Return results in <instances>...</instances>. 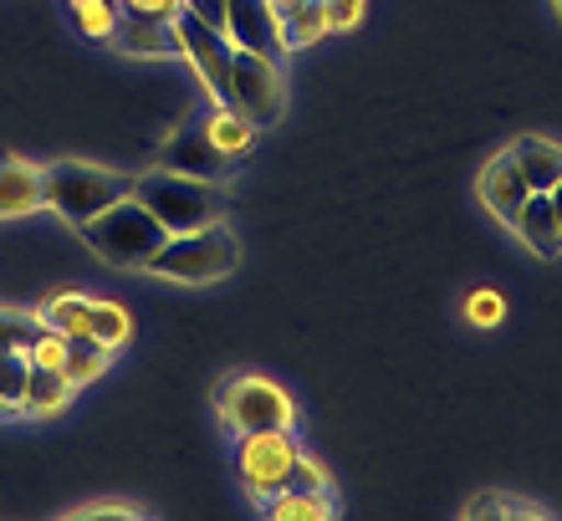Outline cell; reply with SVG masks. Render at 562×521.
Masks as SVG:
<instances>
[{"instance_id": "cell-26", "label": "cell", "mask_w": 562, "mask_h": 521, "mask_svg": "<svg viewBox=\"0 0 562 521\" xmlns=\"http://www.w3.org/2000/svg\"><path fill=\"white\" fill-rule=\"evenodd\" d=\"M26 369H31L26 348H0V409H5V415H15V404H21Z\"/></svg>"}, {"instance_id": "cell-7", "label": "cell", "mask_w": 562, "mask_h": 521, "mask_svg": "<svg viewBox=\"0 0 562 521\" xmlns=\"http://www.w3.org/2000/svg\"><path fill=\"white\" fill-rule=\"evenodd\" d=\"M296 455H302V440H296V430H251V434H236V476H240V491L251 496L256 507H261V501H271L277 491H286Z\"/></svg>"}, {"instance_id": "cell-4", "label": "cell", "mask_w": 562, "mask_h": 521, "mask_svg": "<svg viewBox=\"0 0 562 521\" xmlns=\"http://www.w3.org/2000/svg\"><path fill=\"white\" fill-rule=\"evenodd\" d=\"M215 415L231 434L251 430H296V399L267 373H231L215 388Z\"/></svg>"}, {"instance_id": "cell-19", "label": "cell", "mask_w": 562, "mask_h": 521, "mask_svg": "<svg viewBox=\"0 0 562 521\" xmlns=\"http://www.w3.org/2000/svg\"><path fill=\"white\" fill-rule=\"evenodd\" d=\"M36 322H42V328H57L67 343H82L92 328V292H57V297H46Z\"/></svg>"}, {"instance_id": "cell-25", "label": "cell", "mask_w": 562, "mask_h": 521, "mask_svg": "<svg viewBox=\"0 0 562 521\" xmlns=\"http://www.w3.org/2000/svg\"><path fill=\"white\" fill-rule=\"evenodd\" d=\"M460 317L471 322V328L491 332L506 322V297L496 292V286H475V292H465V302H460Z\"/></svg>"}, {"instance_id": "cell-18", "label": "cell", "mask_w": 562, "mask_h": 521, "mask_svg": "<svg viewBox=\"0 0 562 521\" xmlns=\"http://www.w3.org/2000/svg\"><path fill=\"white\" fill-rule=\"evenodd\" d=\"M261 517L271 521H338V491H277L261 501Z\"/></svg>"}, {"instance_id": "cell-13", "label": "cell", "mask_w": 562, "mask_h": 521, "mask_svg": "<svg viewBox=\"0 0 562 521\" xmlns=\"http://www.w3.org/2000/svg\"><path fill=\"white\" fill-rule=\"evenodd\" d=\"M46 209V174L31 159H0V220H26Z\"/></svg>"}, {"instance_id": "cell-27", "label": "cell", "mask_w": 562, "mask_h": 521, "mask_svg": "<svg viewBox=\"0 0 562 521\" xmlns=\"http://www.w3.org/2000/svg\"><path fill=\"white\" fill-rule=\"evenodd\" d=\"M286 491H333V471H327L312 450H302L292 465V480H286Z\"/></svg>"}, {"instance_id": "cell-32", "label": "cell", "mask_w": 562, "mask_h": 521, "mask_svg": "<svg viewBox=\"0 0 562 521\" xmlns=\"http://www.w3.org/2000/svg\"><path fill=\"white\" fill-rule=\"evenodd\" d=\"M123 11L148 15V21H175L184 11V0H123Z\"/></svg>"}, {"instance_id": "cell-8", "label": "cell", "mask_w": 562, "mask_h": 521, "mask_svg": "<svg viewBox=\"0 0 562 521\" xmlns=\"http://www.w3.org/2000/svg\"><path fill=\"white\" fill-rule=\"evenodd\" d=\"M175 46H179V57L190 61L194 82L205 88L210 103H225L231 57H236V46L225 42V31L210 26V21H200V15H190V11H179L175 15Z\"/></svg>"}, {"instance_id": "cell-14", "label": "cell", "mask_w": 562, "mask_h": 521, "mask_svg": "<svg viewBox=\"0 0 562 521\" xmlns=\"http://www.w3.org/2000/svg\"><path fill=\"white\" fill-rule=\"evenodd\" d=\"M506 230H512L537 261H558L562 256V225H558V215H552L548 194H527L517 205V215L506 220Z\"/></svg>"}, {"instance_id": "cell-1", "label": "cell", "mask_w": 562, "mask_h": 521, "mask_svg": "<svg viewBox=\"0 0 562 521\" xmlns=\"http://www.w3.org/2000/svg\"><path fill=\"white\" fill-rule=\"evenodd\" d=\"M134 200L164 225V236H184V230L225 220V179L148 169V174H134Z\"/></svg>"}, {"instance_id": "cell-22", "label": "cell", "mask_w": 562, "mask_h": 521, "mask_svg": "<svg viewBox=\"0 0 562 521\" xmlns=\"http://www.w3.org/2000/svg\"><path fill=\"white\" fill-rule=\"evenodd\" d=\"M134 313L123 307V302H113V297H92V328H88V338L92 343H103V348H128L134 343Z\"/></svg>"}, {"instance_id": "cell-11", "label": "cell", "mask_w": 562, "mask_h": 521, "mask_svg": "<svg viewBox=\"0 0 562 521\" xmlns=\"http://www.w3.org/2000/svg\"><path fill=\"white\" fill-rule=\"evenodd\" d=\"M221 31H225V42L240 46V52H267V57H281L271 0H225Z\"/></svg>"}, {"instance_id": "cell-34", "label": "cell", "mask_w": 562, "mask_h": 521, "mask_svg": "<svg viewBox=\"0 0 562 521\" xmlns=\"http://www.w3.org/2000/svg\"><path fill=\"white\" fill-rule=\"evenodd\" d=\"M552 11H558V21H562V0H552Z\"/></svg>"}, {"instance_id": "cell-17", "label": "cell", "mask_w": 562, "mask_h": 521, "mask_svg": "<svg viewBox=\"0 0 562 521\" xmlns=\"http://www.w3.org/2000/svg\"><path fill=\"white\" fill-rule=\"evenodd\" d=\"M506 149H512V165H517V174L527 179L532 194H548L562 179V144H552V138L521 134L517 144H506Z\"/></svg>"}, {"instance_id": "cell-2", "label": "cell", "mask_w": 562, "mask_h": 521, "mask_svg": "<svg viewBox=\"0 0 562 521\" xmlns=\"http://www.w3.org/2000/svg\"><path fill=\"white\" fill-rule=\"evenodd\" d=\"M240 267V240L225 220L184 230V236H164V246L144 261L148 276L159 282H179V286H210L225 282Z\"/></svg>"}, {"instance_id": "cell-3", "label": "cell", "mask_w": 562, "mask_h": 521, "mask_svg": "<svg viewBox=\"0 0 562 521\" xmlns=\"http://www.w3.org/2000/svg\"><path fill=\"white\" fill-rule=\"evenodd\" d=\"M46 209L61 215L67 225H88L108 205H119L134 194V174L113 165H92V159H57L46 165Z\"/></svg>"}, {"instance_id": "cell-21", "label": "cell", "mask_w": 562, "mask_h": 521, "mask_svg": "<svg viewBox=\"0 0 562 521\" xmlns=\"http://www.w3.org/2000/svg\"><path fill=\"white\" fill-rule=\"evenodd\" d=\"M327 36V15H323V0H302L292 15H281L277 21V42L281 52H307Z\"/></svg>"}, {"instance_id": "cell-5", "label": "cell", "mask_w": 562, "mask_h": 521, "mask_svg": "<svg viewBox=\"0 0 562 521\" xmlns=\"http://www.w3.org/2000/svg\"><path fill=\"white\" fill-rule=\"evenodd\" d=\"M77 230H82V240L103 256L108 267H123V271H144V261L164 246V225L138 205L134 194L119 200V205H108L103 215H92V220L77 225Z\"/></svg>"}, {"instance_id": "cell-28", "label": "cell", "mask_w": 562, "mask_h": 521, "mask_svg": "<svg viewBox=\"0 0 562 521\" xmlns=\"http://www.w3.org/2000/svg\"><path fill=\"white\" fill-rule=\"evenodd\" d=\"M67 521H144L148 511L134 507V501H88V507L61 511Z\"/></svg>"}, {"instance_id": "cell-16", "label": "cell", "mask_w": 562, "mask_h": 521, "mask_svg": "<svg viewBox=\"0 0 562 521\" xmlns=\"http://www.w3.org/2000/svg\"><path fill=\"white\" fill-rule=\"evenodd\" d=\"M200 128H205V138L231 165H236V159H251L256 144H261V128H256L251 118H240L231 103H210L205 113H200Z\"/></svg>"}, {"instance_id": "cell-35", "label": "cell", "mask_w": 562, "mask_h": 521, "mask_svg": "<svg viewBox=\"0 0 562 521\" xmlns=\"http://www.w3.org/2000/svg\"><path fill=\"white\" fill-rule=\"evenodd\" d=\"M113 5H123V0H113Z\"/></svg>"}, {"instance_id": "cell-31", "label": "cell", "mask_w": 562, "mask_h": 521, "mask_svg": "<svg viewBox=\"0 0 562 521\" xmlns=\"http://www.w3.org/2000/svg\"><path fill=\"white\" fill-rule=\"evenodd\" d=\"M363 5H369V0H323L327 36H333V31H353L358 21H363Z\"/></svg>"}, {"instance_id": "cell-9", "label": "cell", "mask_w": 562, "mask_h": 521, "mask_svg": "<svg viewBox=\"0 0 562 521\" xmlns=\"http://www.w3.org/2000/svg\"><path fill=\"white\" fill-rule=\"evenodd\" d=\"M159 169H179V174H200V179H231V159L210 144L200 123H184L179 134L164 138Z\"/></svg>"}, {"instance_id": "cell-20", "label": "cell", "mask_w": 562, "mask_h": 521, "mask_svg": "<svg viewBox=\"0 0 562 521\" xmlns=\"http://www.w3.org/2000/svg\"><path fill=\"white\" fill-rule=\"evenodd\" d=\"M548 517H552L548 507L521 501V496H502V491H475L460 507V521H548Z\"/></svg>"}, {"instance_id": "cell-23", "label": "cell", "mask_w": 562, "mask_h": 521, "mask_svg": "<svg viewBox=\"0 0 562 521\" xmlns=\"http://www.w3.org/2000/svg\"><path fill=\"white\" fill-rule=\"evenodd\" d=\"M108 369H113V348L92 343V338H82V343L67 348V363H61V373H67L77 388H88V384H98V378H108Z\"/></svg>"}, {"instance_id": "cell-33", "label": "cell", "mask_w": 562, "mask_h": 521, "mask_svg": "<svg viewBox=\"0 0 562 521\" xmlns=\"http://www.w3.org/2000/svg\"><path fill=\"white\" fill-rule=\"evenodd\" d=\"M548 200H552V215H558V225H562V179H558V184H552V190H548Z\"/></svg>"}, {"instance_id": "cell-29", "label": "cell", "mask_w": 562, "mask_h": 521, "mask_svg": "<svg viewBox=\"0 0 562 521\" xmlns=\"http://www.w3.org/2000/svg\"><path fill=\"white\" fill-rule=\"evenodd\" d=\"M67 338H61L57 328H36V338H31V348H26V358L36 363V369H61L67 363Z\"/></svg>"}, {"instance_id": "cell-24", "label": "cell", "mask_w": 562, "mask_h": 521, "mask_svg": "<svg viewBox=\"0 0 562 521\" xmlns=\"http://www.w3.org/2000/svg\"><path fill=\"white\" fill-rule=\"evenodd\" d=\"M67 11H72V26L88 42H113V26H119L123 5H113V0H67Z\"/></svg>"}, {"instance_id": "cell-30", "label": "cell", "mask_w": 562, "mask_h": 521, "mask_svg": "<svg viewBox=\"0 0 562 521\" xmlns=\"http://www.w3.org/2000/svg\"><path fill=\"white\" fill-rule=\"evenodd\" d=\"M36 317H21V313H0V348H31L36 338Z\"/></svg>"}, {"instance_id": "cell-10", "label": "cell", "mask_w": 562, "mask_h": 521, "mask_svg": "<svg viewBox=\"0 0 562 521\" xmlns=\"http://www.w3.org/2000/svg\"><path fill=\"white\" fill-rule=\"evenodd\" d=\"M527 194L532 190H527V179H521L517 165H512V149H496L486 165H481V174H475V200H481V209L496 215L502 225L517 215V205Z\"/></svg>"}, {"instance_id": "cell-12", "label": "cell", "mask_w": 562, "mask_h": 521, "mask_svg": "<svg viewBox=\"0 0 562 521\" xmlns=\"http://www.w3.org/2000/svg\"><path fill=\"white\" fill-rule=\"evenodd\" d=\"M113 52H123V57H134V61H169L179 57V46H175V21H148V15H134V11H123L119 15V26H113Z\"/></svg>"}, {"instance_id": "cell-36", "label": "cell", "mask_w": 562, "mask_h": 521, "mask_svg": "<svg viewBox=\"0 0 562 521\" xmlns=\"http://www.w3.org/2000/svg\"><path fill=\"white\" fill-rule=\"evenodd\" d=\"M0 419H5V409H0Z\"/></svg>"}, {"instance_id": "cell-6", "label": "cell", "mask_w": 562, "mask_h": 521, "mask_svg": "<svg viewBox=\"0 0 562 521\" xmlns=\"http://www.w3.org/2000/svg\"><path fill=\"white\" fill-rule=\"evenodd\" d=\"M225 103L236 107L240 118H251L261 134L277 128L281 113H286V77H281V61L267 52H240L231 57V82H225Z\"/></svg>"}, {"instance_id": "cell-15", "label": "cell", "mask_w": 562, "mask_h": 521, "mask_svg": "<svg viewBox=\"0 0 562 521\" xmlns=\"http://www.w3.org/2000/svg\"><path fill=\"white\" fill-rule=\"evenodd\" d=\"M72 394H77V384L61 369H36V363H31L15 415H21V419H57V415H67V409H72Z\"/></svg>"}]
</instances>
